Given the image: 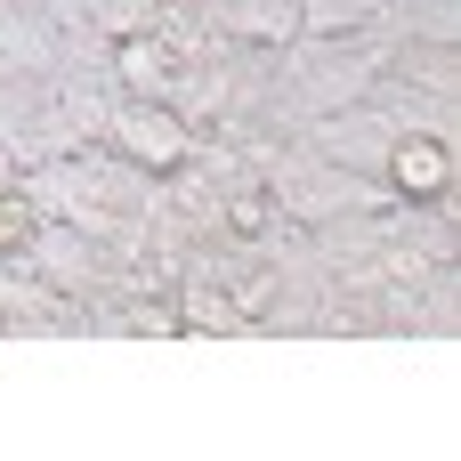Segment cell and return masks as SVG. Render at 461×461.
<instances>
[{"label":"cell","mask_w":461,"mask_h":461,"mask_svg":"<svg viewBox=\"0 0 461 461\" xmlns=\"http://www.w3.org/2000/svg\"><path fill=\"white\" fill-rule=\"evenodd\" d=\"M113 146L130 154V162H146V170H186V122L170 113V105H122L113 113Z\"/></svg>","instance_id":"cell-1"},{"label":"cell","mask_w":461,"mask_h":461,"mask_svg":"<svg viewBox=\"0 0 461 461\" xmlns=\"http://www.w3.org/2000/svg\"><path fill=\"white\" fill-rule=\"evenodd\" d=\"M446 178H454L446 138H397L389 146V186L397 194H446Z\"/></svg>","instance_id":"cell-2"},{"label":"cell","mask_w":461,"mask_h":461,"mask_svg":"<svg viewBox=\"0 0 461 461\" xmlns=\"http://www.w3.org/2000/svg\"><path fill=\"white\" fill-rule=\"evenodd\" d=\"M113 49H122V81H130V89H162V81L178 73V57H170L154 32H130V41H113Z\"/></svg>","instance_id":"cell-3"},{"label":"cell","mask_w":461,"mask_h":461,"mask_svg":"<svg viewBox=\"0 0 461 461\" xmlns=\"http://www.w3.org/2000/svg\"><path fill=\"white\" fill-rule=\"evenodd\" d=\"M81 8H89L97 41H130V32H154V16H162V0H81Z\"/></svg>","instance_id":"cell-4"},{"label":"cell","mask_w":461,"mask_h":461,"mask_svg":"<svg viewBox=\"0 0 461 461\" xmlns=\"http://www.w3.org/2000/svg\"><path fill=\"white\" fill-rule=\"evenodd\" d=\"M235 32H251V41H292L300 16H292V0H235Z\"/></svg>","instance_id":"cell-5"},{"label":"cell","mask_w":461,"mask_h":461,"mask_svg":"<svg viewBox=\"0 0 461 461\" xmlns=\"http://www.w3.org/2000/svg\"><path fill=\"white\" fill-rule=\"evenodd\" d=\"M32 227H41V211H32V194H16V186H0V251H24V243H32Z\"/></svg>","instance_id":"cell-6"},{"label":"cell","mask_w":461,"mask_h":461,"mask_svg":"<svg viewBox=\"0 0 461 461\" xmlns=\"http://www.w3.org/2000/svg\"><path fill=\"white\" fill-rule=\"evenodd\" d=\"M292 16H300V32H348L365 16V0H300Z\"/></svg>","instance_id":"cell-7"},{"label":"cell","mask_w":461,"mask_h":461,"mask_svg":"<svg viewBox=\"0 0 461 461\" xmlns=\"http://www.w3.org/2000/svg\"><path fill=\"white\" fill-rule=\"evenodd\" d=\"M235 227H243V235H267V227H276V194H243V203H235Z\"/></svg>","instance_id":"cell-8"},{"label":"cell","mask_w":461,"mask_h":461,"mask_svg":"<svg viewBox=\"0 0 461 461\" xmlns=\"http://www.w3.org/2000/svg\"><path fill=\"white\" fill-rule=\"evenodd\" d=\"M186 316H194V324H203V332H227V324H235V308H219V300H203V292H194V300H186Z\"/></svg>","instance_id":"cell-9"},{"label":"cell","mask_w":461,"mask_h":461,"mask_svg":"<svg viewBox=\"0 0 461 461\" xmlns=\"http://www.w3.org/2000/svg\"><path fill=\"white\" fill-rule=\"evenodd\" d=\"M0 186H8V154H0Z\"/></svg>","instance_id":"cell-10"}]
</instances>
